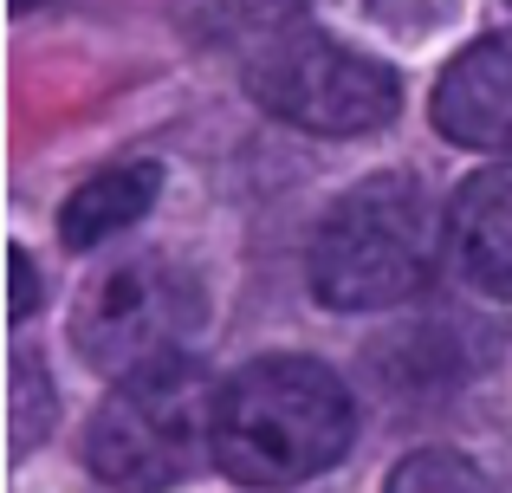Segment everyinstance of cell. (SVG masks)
Instances as JSON below:
<instances>
[{"mask_svg":"<svg viewBox=\"0 0 512 493\" xmlns=\"http://www.w3.org/2000/svg\"><path fill=\"white\" fill-rule=\"evenodd\" d=\"M156 195H163V169L156 163H117V169H104V176H91L59 215L65 247L85 253V247L111 241V234L137 228V221L156 208Z\"/></svg>","mask_w":512,"mask_h":493,"instance_id":"8","label":"cell"},{"mask_svg":"<svg viewBox=\"0 0 512 493\" xmlns=\"http://www.w3.org/2000/svg\"><path fill=\"white\" fill-rule=\"evenodd\" d=\"M461 273L493 299H512V169H480L454 195L448 215Z\"/></svg>","mask_w":512,"mask_h":493,"instance_id":"7","label":"cell"},{"mask_svg":"<svg viewBox=\"0 0 512 493\" xmlns=\"http://www.w3.org/2000/svg\"><path fill=\"white\" fill-rule=\"evenodd\" d=\"M7 273H13V286H7V312H13V318H26V312H33V299H39L33 260H26L20 247H7Z\"/></svg>","mask_w":512,"mask_h":493,"instance_id":"13","label":"cell"},{"mask_svg":"<svg viewBox=\"0 0 512 493\" xmlns=\"http://www.w3.org/2000/svg\"><path fill=\"white\" fill-rule=\"evenodd\" d=\"M208 318V292L169 253H137V260L98 273L78 292L72 312V344L91 370L104 377H137L150 364L188 351V338Z\"/></svg>","mask_w":512,"mask_h":493,"instance_id":"4","label":"cell"},{"mask_svg":"<svg viewBox=\"0 0 512 493\" xmlns=\"http://www.w3.org/2000/svg\"><path fill=\"white\" fill-rule=\"evenodd\" d=\"M247 91L260 98V111L286 117L312 137H370L402 104L396 72L383 59L350 52L325 33H299V26L260 46V59L247 65Z\"/></svg>","mask_w":512,"mask_h":493,"instance_id":"5","label":"cell"},{"mask_svg":"<svg viewBox=\"0 0 512 493\" xmlns=\"http://www.w3.org/2000/svg\"><path fill=\"white\" fill-rule=\"evenodd\" d=\"M7 409H13V448H33L39 442V429H46L52 416H59V403H52V390H46V377H39V364L26 351H13V364H7Z\"/></svg>","mask_w":512,"mask_h":493,"instance_id":"11","label":"cell"},{"mask_svg":"<svg viewBox=\"0 0 512 493\" xmlns=\"http://www.w3.org/2000/svg\"><path fill=\"white\" fill-rule=\"evenodd\" d=\"M214 403L221 390L195 357H169L124 377L85 429V461L117 493H163L195 474L214 448Z\"/></svg>","mask_w":512,"mask_h":493,"instance_id":"3","label":"cell"},{"mask_svg":"<svg viewBox=\"0 0 512 493\" xmlns=\"http://www.w3.org/2000/svg\"><path fill=\"white\" fill-rule=\"evenodd\" d=\"M13 7H33V0H13Z\"/></svg>","mask_w":512,"mask_h":493,"instance_id":"14","label":"cell"},{"mask_svg":"<svg viewBox=\"0 0 512 493\" xmlns=\"http://www.w3.org/2000/svg\"><path fill=\"white\" fill-rule=\"evenodd\" d=\"M383 493H493V487H487V474H480L474 461L448 455V448H428V455L402 461Z\"/></svg>","mask_w":512,"mask_h":493,"instance_id":"10","label":"cell"},{"mask_svg":"<svg viewBox=\"0 0 512 493\" xmlns=\"http://www.w3.org/2000/svg\"><path fill=\"white\" fill-rule=\"evenodd\" d=\"M350 390L312 357H260L214 403V461L247 487H299L350 448Z\"/></svg>","mask_w":512,"mask_h":493,"instance_id":"1","label":"cell"},{"mask_svg":"<svg viewBox=\"0 0 512 493\" xmlns=\"http://www.w3.org/2000/svg\"><path fill=\"white\" fill-rule=\"evenodd\" d=\"M441 137L467 150H512V33L467 46L435 85Z\"/></svg>","mask_w":512,"mask_h":493,"instance_id":"6","label":"cell"},{"mask_svg":"<svg viewBox=\"0 0 512 493\" xmlns=\"http://www.w3.org/2000/svg\"><path fill=\"white\" fill-rule=\"evenodd\" d=\"M344 7L376 20V26H389V33H428L448 13V0H344Z\"/></svg>","mask_w":512,"mask_h":493,"instance_id":"12","label":"cell"},{"mask_svg":"<svg viewBox=\"0 0 512 493\" xmlns=\"http://www.w3.org/2000/svg\"><path fill=\"white\" fill-rule=\"evenodd\" d=\"M435 273V208L409 176H370L312 234V292L331 312H383Z\"/></svg>","mask_w":512,"mask_h":493,"instance_id":"2","label":"cell"},{"mask_svg":"<svg viewBox=\"0 0 512 493\" xmlns=\"http://www.w3.org/2000/svg\"><path fill=\"white\" fill-rule=\"evenodd\" d=\"M305 13V0H175V20L195 46H266Z\"/></svg>","mask_w":512,"mask_h":493,"instance_id":"9","label":"cell"}]
</instances>
